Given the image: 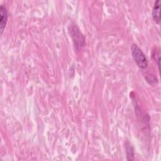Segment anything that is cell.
<instances>
[{
    "instance_id": "4",
    "label": "cell",
    "mask_w": 161,
    "mask_h": 161,
    "mask_svg": "<svg viewBox=\"0 0 161 161\" xmlns=\"http://www.w3.org/2000/svg\"><path fill=\"white\" fill-rule=\"evenodd\" d=\"M160 0L155 1L153 4L152 12L153 19L155 21V23H157V24H158L160 21Z\"/></svg>"
},
{
    "instance_id": "1",
    "label": "cell",
    "mask_w": 161,
    "mask_h": 161,
    "mask_svg": "<svg viewBox=\"0 0 161 161\" xmlns=\"http://www.w3.org/2000/svg\"><path fill=\"white\" fill-rule=\"evenodd\" d=\"M131 53L133 60L138 67L142 69H145L147 67L148 61L147 59L140 49V48L135 43H133L131 46Z\"/></svg>"
},
{
    "instance_id": "3",
    "label": "cell",
    "mask_w": 161,
    "mask_h": 161,
    "mask_svg": "<svg viewBox=\"0 0 161 161\" xmlns=\"http://www.w3.org/2000/svg\"><path fill=\"white\" fill-rule=\"evenodd\" d=\"M8 11L5 5L1 4L0 7V30L1 35L3 34L8 20Z\"/></svg>"
},
{
    "instance_id": "2",
    "label": "cell",
    "mask_w": 161,
    "mask_h": 161,
    "mask_svg": "<svg viewBox=\"0 0 161 161\" xmlns=\"http://www.w3.org/2000/svg\"><path fill=\"white\" fill-rule=\"evenodd\" d=\"M69 32L74 43L75 47L77 49H80L84 47L85 40L84 37L76 25L72 24L70 26Z\"/></svg>"
},
{
    "instance_id": "5",
    "label": "cell",
    "mask_w": 161,
    "mask_h": 161,
    "mask_svg": "<svg viewBox=\"0 0 161 161\" xmlns=\"http://www.w3.org/2000/svg\"><path fill=\"white\" fill-rule=\"evenodd\" d=\"M125 149L127 155V160H133L134 159V149L129 142H127L126 143Z\"/></svg>"
}]
</instances>
